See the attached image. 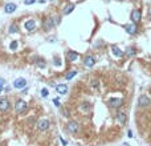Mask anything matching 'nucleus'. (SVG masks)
Here are the masks:
<instances>
[{
	"mask_svg": "<svg viewBox=\"0 0 151 146\" xmlns=\"http://www.w3.org/2000/svg\"><path fill=\"white\" fill-rule=\"evenodd\" d=\"M111 51H113V55L117 57H122L123 56V51L121 49V48H118L117 45H113L111 47Z\"/></svg>",
	"mask_w": 151,
	"mask_h": 146,
	"instance_id": "nucleus-16",
	"label": "nucleus"
},
{
	"mask_svg": "<svg viewBox=\"0 0 151 146\" xmlns=\"http://www.w3.org/2000/svg\"><path fill=\"white\" fill-rule=\"evenodd\" d=\"M130 17H131V23H135V24H138V23L142 20V12L135 8V10L131 11V15H130Z\"/></svg>",
	"mask_w": 151,
	"mask_h": 146,
	"instance_id": "nucleus-3",
	"label": "nucleus"
},
{
	"mask_svg": "<svg viewBox=\"0 0 151 146\" xmlns=\"http://www.w3.org/2000/svg\"><path fill=\"white\" fill-rule=\"evenodd\" d=\"M151 105V100L147 94H142L138 98V106L139 108H148Z\"/></svg>",
	"mask_w": 151,
	"mask_h": 146,
	"instance_id": "nucleus-1",
	"label": "nucleus"
},
{
	"mask_svg": "<svg viewBox=\"0 0 151 146\" xmlns=\"http://www.w3.org/2000/svg\"><path fill=\"white\" fill-rule=\"evenodd\" d=\"M94 64H95V59H94V56H86L85 59H84V65L85 66H88V68H91V66H94Z\"/></svg>",
	"mask_w": 151,
	"mask_h": 146,
	"instance_id": "nucleus-10",
	"label": "nucleus"
},
{
	"mask_svg": "<svg viewBox=\"0 0 151 146\" xmlns=\"http://www.w3.org/2000/svg\"><path fill=\"white\" fill-rule=\"evenodd\" d=\"M4 84H5V80L0 77V86H4Z\"/></svg>",
	"mask_w": 151,
	"mask_h": 146,
	"instance_id": "nucleus-27",
	"label": "nucleus"
},
{
	"mask_svg": "<svg viewBox=\"0 0 151 146\" xmlns=\"http://www.w3.org/2000/svg\"><path fill=\"white\" fill-rule=\"evenodd\" d=\"M80 109H81V110H82L84 113H88L89 110L91 109V105H90L89 102H82V104H81V106H80Z\"/></svg>",
	"mask_w": 151,
	"mask_h": 146,
	"instance_id": "nucleus-19",
	"label": "nucleus"
},
{
	"mask_svg": "<svg viewBox=\"0 0 151 146\" xmlns=\"http://www.w3.org/2000/svg\"><path fill=\"white\" fill-rule=\"evenodd\" d=\"M25 86H27V80L25 78L20 77L13 81V88H16V89H24Z\"/></svg>",
	"mask_w": 151,
	"mask_h": 146,
	"instance_id": "nucleus-5",
	"label": "nucleus"
},
{
	"mask_svg": "<svg viewBox=\"0 0 151 146\" xmlns=\"http://www.w3.org/2000/svg\"><path fill=\"white\" fill-rule=\"evenodd\" d=\"M109 105L113 109L121 108V105H122V98H119V97H111V98H109Z\"/></svg>",
	"mask_w": 151,
	"mask_h": 146,
	"instance_id": "nucleus-4",
	"label": "nucleus"
},
{
	"mask_svg": "<svg viewBox=\"0 0 151 146\" xmlns=\"http://www.w3.org/2000/svg\"><path fill=\"white\" fill-rule=\"evenodd\" d=\"M43 27H44L45 31H50V29L53 28V21H52V19H49V17H45L44 23H43Z\"/></svg>",
	"mask_w": 151,
	"mask_h": 146,
	"instance_id": "nucleus-13",
	"label": "nucleus"
},
{
	"mask_svg": "<svg viewBox=\"0 0 151 146\" xmlns=\"http://www.w3.org/2000/svg\"><path fill=\"white\" fill-rule=\"evenodd\" d=\"M10 109V100L3 97V98H0V110L1 112H5Z\"/></svg>",
	"mask_w": 151,
	"mask_h": 146,
	"instance_id": "nucleus-8",
	"label": "nucleus"
},
{
	"mask_svg": "<svg viewBox=\"0 0 151 146\" xmlns=\"http://www.w3.org/2000/svg\"><path fill=\"white\" fill-rule=\"evenodd\" d=\"M90 86L93 88V89H97V88L100 86V81L98 80H91L90 81Z\"/></svg>",
	"mask_w": 151,
	"mask_h": 146,
	"instance_id": "nucleus-20",
	"label": "nucleus"
},
{
	"mask_svg": "<svg viewBox=\"0 0 151 146\" xmlns=\"http://www.w3.org/2000/svg\"><path fill=\"white\" fill-rule=\"evenodd\" d=\"M74 8H76L74 4H68V6L64 8V15H69V13H72Z\"/></svg>",
	"mask_w": 151,
	"mask_h": 146,
	"instance_id": "nucleus-18",
	"label": "nucleus"
},
{
	"mask_svg": "<svg viewBox=\"0 0 151 146\" xmlns=\"http://www.w3.org/2000/svg\"><path fill=\"white\" fill-rule=\"evenodd\" d=\"M27 108H28V106H27V104H25L23 100H19V101L15 104V110H16V113H17V114H21V113H24L25 110H27Z\"/></svg>",
	"mask_w": 151,
	"mask_h": 146,
	"instance_id": "nucleus-2",
	"label": "nucleus"
},
{
	"mask_svg": "<svg viewBox=\"0 0 151 146\" xmlns=\"http://www.w3.org/2000/svg\"><path fill=\"white\" fill-rule=\"evenodd\" d=\"M127 55H129V56L131 55V56H132V55H134V49H131V48H127Z\"/></svg>",
	"mask_w": 151,
	"mask_h": 146,
	"instance_id": "nucleus-26",
	"label": "nucleus"
},
{
	"mask_svg": "<svg viewBox=\"0 0 151 146\" xmlns=\"http://www.w3.org/2000/svg\"><path fill=\"white\" fill-rule=\"evenodd\" d=\"M24 28L27 29V31H35V28H36V21L33 19H29V20H27V21L24 23Z\"/></svg>",
	"mask_w": 151,
	"mask_h": 146,
	"instance_id": "nucleus-9",
	"label": "nucleus"
},
{
	"mask_svg": "<svg viewBox=\"0 0 151 146\" xmlns=\"http://www.w3.org/2000/svg\"><path fill=\"white\" fill-rule=\"evenodd\" d=\"M76 75H77V72H76V71H72V72H69V73L65 76V78H66V80H72V78L74 77Z\"/></svg>",
	"mask_w": 151,
	"mask_h": 146,
	"instance_id": "nucleus-22",
	"label": "nucleus"
},
{
	"mask_svg": "<svg viewBox=\"0 0 151 146\" xmlns=\"http://www.w3.org/2000/svg\"><path fill=\"white\" fill-rule=\"evenodd\" d=\"M49 121L48 120H40V121L36 124V126H37V129L40 131H45V130H48V127H49Z\"/></svg>",
	"mask_w": 151,
	"mask_h": 146,
	"instance_id": "nucleus-7",
	"label": "nucleus"
},
{
	"mask_svg": "<svg viewBox=\"0 0 151 146\" xmlns=\"http://www.w3.org/2000/svg\"><path fill=\"white\" fill-rule=\"evenodd\" d=\"M123 28L126 29V32L129 35H135L138 32V27H137L135 23H130V24H126Z\"/></svg>",
	"mask_w": 151,
	"mask_h": 146,
	"instance_id": "nucleus-6",
	"label": "nucleus"
},
{
	"mask_svg": "<svg viewBox=\"0 0 151 146\" xmlns=\"http://www.w3.org/2000/svg\"><path fill=\"white\" fill-rule=\"evenodd\" d=\"M10 32L11 33H16V32H17V25H15V24H12L10 27Z\"/></svg>",
	"mask_w": 151,
	"mask_h": 146,
	"instance_id": "nucleus-23",
	"label": "nucleus"
},
{
	"mask_svg": "<svg viewBox=\"0 0 151 146\" xmlns=\"http://www.w3.org/2000/svg\"><path fill=\"white\" fill-rule=\"evenodd\" d=\"M60 141H61V143H62L64 146H66V143H68V142H66V141H65V140H64V138H62V137H61V138H60Z\"/></svg>",
	"mask_w": 151,
	"mask_h": 146,
	"instance_id": "nucleus-28",
	"label": "nucleus"
},
{
	"mask_svg": "<svg viewBox=\"0 0 151 146\" xmlns=\"http://www.w3.org/2000/svg\"><path fill=\"white\" fill-rule=\"evenodd\" d=\"M33 3H35V0H24L25 6H29V4H33Z\"/></svg>",
	"mask_w": 151,
	"mask_h": 146,
	"instance_id": "nucleus-25",
	"label": "nucleus"
},
{
	"mask_svg": "<svg viewBox=\"0 0 151 146\" xmlns=\"http://www.w3.org/2000/svg\"><path fill=\"white\" fill-rule=\"evenodd\" d=\"M127 136H129V138H132V131L129 130V131H127Z\"/></svg>",
	"mask_w": 151,
	"mask_h": 146,
	"instance_id": "nucleus-29",
	"label": "nucleus"
},
{
	"mask_svg": "<svg viewBox=\"0 0 151 146\" xmlns=\"http://www.w3.org/2000/svg\"><path fill=\"white\" fill-rule=\"evenodd\" d=\"M148 19L151 20V11H150V13H148Z\"/></svg>",
	"mask_w": 151,
	"mask_h": 146,
	"instance_id": "nucleus-31",
	"label": "nucleus"
},
{
	"mask_svg": "<svg viewBox=\"0 0 151 146\" xmlns=\"http://www.w3.org/2000/svg\"><path fill=\"white\" fill-rule=\"evenodd\" d=\"M1 90H3V86H0V93H1Z\"/></svg>",
	"mask_w": 151,
	"mask_h": 146,
	"instance_id": "nucleus-32",
	"label": "nucleus"
},
{
	"mask_svg": "<svg viewBox=\"0 0 151 146\" xmlns=\"http://www.w3.org/2000/svg\"><path fill=\"white\" fill-rule=\"evenodd\" d=\"M54 104H56V106H60V102H58V100H54Z\"/></svg>",
	"mask_w": 151,
	"mask_h": 146,
	"instance_id": "nucleus-30",
	"label": "nucleus"
},
{
	"mask_svg": "<svg viewBox=\"0 0 151 146\" xmlns=\"http://www.w3.org/2000/svg\"><path fill=\"white\" fill-rule=\"evenodd\" d=\"M68 130H69L70 133H77V131L80 130V125L76 121H70L69 124H68Z\"/></svg>",
	"mask_w": 151,
	"mask_h": 146,
	"instance_id": "nucleus-11",
	"label": "nucleus"
},
{
	"mask_svg": "<svg viewBox=\"0 0 151 146\" xmlns=\"http://www.w3.org/2000/svg\"><path fill=\"white\" fill-rule=\"evenodd\" d=\"M117 121L119 122L121 125H125L126 121H127V116H126L125 112H119V113H117Z\"/></svg>",
	"mask_w": 151,
	"mask_h": 146,
	"instance_id": "nucleus-12",
	"label": "nucleus"
},
{
	"mask_svg": "<svg viewBox=\"0 0 151 146\" xmlns=\"http://www.w3.org/2000/svg\"><path fill=\"white\" fill-rule=\"evenodd\" d=\"M78 53L77 52H74V51H69V52H68V60H69V61H76V60L78 59Z\"/></svg>",
	"mask_w": 151,
	"mask_h": 146,
	"instance_id": "nucleus-17",
	"label": "nucleus"
},
{
	"mask_svg": "<svg viewBox=\"0 0 151 146\" xmlns=\"http://www.w3.org/2000/svg\"><path fill=\"white\" fill-rule=\"evenodd\" d=\"M41 96L43 97H48V89H41Z\"/></svg>",
	"mask_w": 151,
	"mask_h": 146,
	"instance_id": "nucleus-24",
	"label": "nucleus"
},
{
	"mask_svg": "<svg viewBox=\"0 0 151 146\" xmlns=\"http://www.w3.org/2000/svg\"><path fill=\"white\" fill-rule=\"evenodd\" d=\"M17 47H19V43H17V41H15V40L10 44V49L11 51H16V49H17Z\"/></svg>",
	"mask_w": 151,
	"mask_h": 146,
	"instance_id": "nucleus-21",
	"label": "nucleus"
},
{
	"mask_svg": "<svg viewBox=\"0 0 151 146\" xmlns=\"http://www.w3.org/2000/svg\"><path fill=\"white\" fill-rule=\"evenodd\" d=\"M56 90L58 94H65L66 92H68V86H66L65 84H58L56 86Z\"/></svg>",
	"mask_w": 151,
	"mask_h": 146,
	"instance_id": "nucleus-15",
	"label": "nucleus"
},
{
	"mask_svg": "<svg viewBox=\"0 0 151 146\" xmlns=\"http://www.w3.org/2000/svg\"><path fill=\"white\" fill-rule=\"evenodd\" d=\"M16 8H17V6L15 3H8L4 7V11H5V13H13L16 11Z\"/></svg>",
	"mask_w": 151,
	"mask_h": 146,
	"instance_id": "nucleus-14",
	"label": "nucleus"
}]
</instances>
